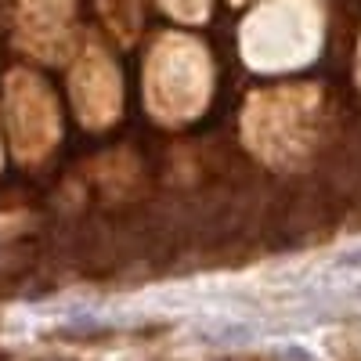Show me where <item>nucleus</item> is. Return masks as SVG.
I'll list each match as a JSON object with an SVG mask.
<instances>
[{
  "label": "nucleus",
  "mask_w": 361,
  "mask_h": 361,
  "mask_svg": "<svg viewBox=\"0 0 361 361\" xmlns=\"http://www.w3.org/2000/svg\"><path fill=\"white\" fill-rule=\"evenodd\" d=\"M209 98L206 54L188 37H163L148 62V105L159 119H192Z\"/></svg>",
  "instance_id": "nucleus-2"
},
{
  "label": "nucleus",
  "mask_w": 361,
  "mask_h": 361,
  "mask_svg": "<svg viewBox=\"0 0 361 361\" xmlns=\"http://www.w3.org/2000/svg\"><path fill=\"white\" fill-rule=\"evenodd\" d=\"M357 304H361V286H357Z\"/></svg>",
  "instance_id": "nucleus-11"
},
{
  "label": "nucleus",
  "mask_w": 361,
  "mask_h": 361,
  "mask_svg": "<svg viewBox=\"0 0 361 361\" xmlns=\"http://www.w3.org/2000/svg\"><path fill=\"white\" fill-rule=\"evenodd\" d=\"M340 264H347V267H361V246H354L350 253H343V260Z\"/></svg>",
  "instance_id": "nucleus-10"
},
{
  "label": "nucleus",
  "mask_w": 361,
  "mask_h": 361,
  "mask_svg": "<svg viewBox=\"0 0 361 361\" xmlns=\"http://www.w3.org/2000/svg\"><path fill=\"white\" fill-rule=\"evenodd\" d=\"M76 102L83 112V123H90V127H102L116 116L119 83H116V73L105 62L102 51H90L83 69L76 73Z\"/></svg>",
  "instance_id": "nucleus-5"
},
{
  "label": "nucleus",
  "mask_w": 361,
  "mask_h": 361,
  "mask_svg": "<svg viewBox=\"0 0 361 361\" xmlns=\"http://www.w3.org/2000/svg\"><path fill=\"white\" fill-rule=\"evenodd\" d=\"M25 15H29V25H37L33 33L40 37L58 33L69 15V0H25Z\"/></svg>",
  "instance_id": "nucleus-6"
},
{
  "label": "nucleus",
  "mask_w": 361,
  "mask_h": 361,
  "mask_svg": "<svg viewBox=\"0 0 361 361\" xmlns=\"http://www.w3.org/2000/svg\"><path fill=\"white\" fill-rule=\"evenodd\" d=\"M102 8H105V15L116 25L119 37L130 40L137 33V0H102Z\"/></svg>",
  "instance_id": "nucleus-7"
},
{
  "label": "nucleus",
  "mask_w": 361,
  "mask_h": 361,
  "mask_svg": "<svg viewBox=\"0 0 361 361\" xmlns=\"http://www.w3.org/2000/svg\"><path fill=\"white\" fill-rule=\"evenodd\" d=\"M318 112V90H275L257 94L246 112V137L271 163L307 152Z\"/></svg>",
  "instance_id": "nucleus-3"
},
{
  "label": "nucleus",
  "mask_w": 361,
  "mask_h": 361,
  "mask_svg": "<svg viewBox=\"0 0 361 361\" xmlns=\"http://www.w3.org/2000/svg\"><path fill=\"white\" fill-rule=\"evenodd\" d=\"M202 336L209 343H217V347H238V343L253 340V325H246V322H217V325H209Z\"/></svg>",
  "instance_id": "nucleus-8"
},
{
  "label": "nucleus",
  "mask_w": 361,
  "mask_h": 361,
  "mask_svg": "<svg viewBox=\"0 0 361 361\" xmlns=\"http://www.w3.org/2000/svg\"><path fill=\"white\" fill-rule=\"evenodd\" d=\"M11 105H15V137H18V152L22 156H40L51 134H54V119H51V98L44 94V83L33 76H15L11 90Z\"/></svg>",
  "instance_id": "nucleus-4"
},
{
  "label": "nucleus",
  "mask_w": 361,
  "mask_h": 361,
  "mask_svg": "<svg viewBox=\"0 0 361 361\" xmlns=\"http://www.w3.org/2000/svg\"><path fill=\"white\" fill-rule=\"evenodd\" d=\"M357 80H361V62H357Z\"/></svg>",
  "instance_id": "nucleus-12"
},
{
  "label": "nucleus",
  "mask_w": 361,
  "mask_h": 361,
  "mask_svg": "<svg viewBox=\"0 0 361 361\" xmlns=\"http://www.w3.org/2000/svg\"><path fill=\"white\" fill-rule=\"evenodd\" d=\"M322 40L318 0H267L243 29V54L253 69L307 66Z\"/></svg>",
  "instance_id": "nucleus-1"
},
{
  "label": "nucleus",
  "mask_w": 361,
  "mask_h": 361,
  "mask_svg": "<svg viewBox=\"0 0 361 361\" xmlns=\"http://www.w3.org/2000/svg\"><path fill=\"white\" fill-rule=\"evenodd\" d=\"M163 4H166V11H173L185 22H202L209 11V0H163Z\"/></svg>",
  "instance_id": "nucleus-9"
}]
</instances>
